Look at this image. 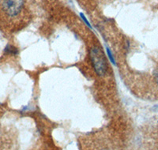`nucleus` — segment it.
<instances>
[{
	"label": "nucleus",
	"mask_w": 158,
	"mask_h": 150,
	"mask_svg": "<svg viewBox=\"0 0 158 150\" xmlns=\"http://www.w3.org/2000/svg\"><path fill=\"white\" fill-rule=\"evenodd\" d=\"M6 52H7L9 54H16L17 49L12 46H8L5 49Z\"/></svg>",
	"instance_id": "nucleus-3"
},
{
	"label": "nucleus",
	"mask_w": 158,
	"mask_h": 150,
	"mask_svg": "<svg viewBox=\"0 0 158 150\" xmlns=\"http://www.w3.org/2000/svg\"><path fill=\"white\" fill-rule=\"evenodd\" d=\"M154 78H155V81H156V83L158 84V68L157 69H156V70L154 71Z\"/></svg>",
	"instance_id": "nucleus-4"
},
{
	"label": "nucleus",
	"mask_w": 158,
	"mask_h": 150,
	"mask_svg": "<svg viewBox=\"0 0 158 150\" xmlns=\"http://www.w3.org/2000/svg\"><path fill=\"white\" fill-rule=\"evenodd\" d=\"M89 55L97 74L101 77L104 76L108 71V63L103 51L98 46H94L90 50Z\"/></svg>",
	"instance_id": "nucleus-1"
},
{
	"label": "nucleus",
	"mask_w": 158,
	"mask_h": 150,
	"mask_svg": "<svg viewBox=\"0 0 158 150\" xmlns=\"http://www.w3.org/2000/svg\"><path fill=\"white\" fill-rule=\"evenodd\" d=\"M103 150H105V149H103Z\"/></svg>",
	"instance_id": "nucleus-5"
},
{
	"label": "nucleus",
	"mask_w": 158,
	"mask_h": 150,
	"mask_svg": "<svg viewBox=\"0 0 158 150\" xmlns=\"http://www.w3.org/2000/svg\"><path fill=\"white\" fill-rule=\"evenodd\" d=\"M24 0H4L3 8L10 16H16L23 7Z\"/></svg>",
	"instance_id": "nucleus-2"
}]
</instances>
